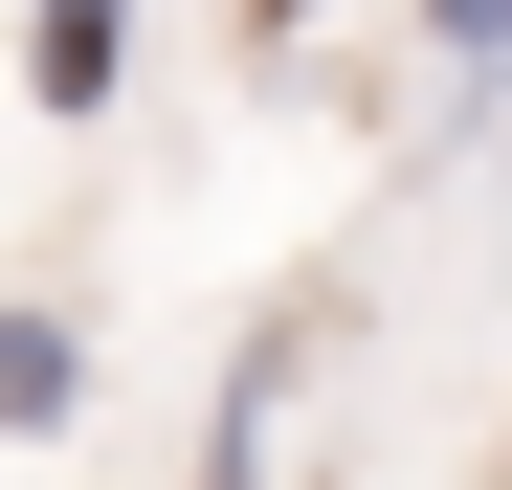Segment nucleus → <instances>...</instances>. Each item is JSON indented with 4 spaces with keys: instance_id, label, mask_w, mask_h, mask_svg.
Segmentation results:
<instances>
[{
    "instance_id": "1",
    "label": "nucleus",
    "mask_w": 512,
    "mask_h": 490,
    "mask_svg": "<svg viewBox=\"0 0 512 490\" xmlns=\"http://www.w3.org/2000/svg\"><path fill=\"white\" fill-rule=\"evenodd\" d=\"M334 357V312H268L245 335V379H223V424H201V490H268V424H290V379Z\"/></svg>"
},
{
    "instance_id": "2",
    "label": "nucleus",
    "mask_w": 512,
    "mask_h": 490,
    "mask_svg": "<svg viewBox=\"0 0 512 490\" xmlns=\"http://www.w3.org/2000/svg\"><path fill=\"white\" fill-rule=\"evenodd\" d=\"M67 424H90V335L45 290H0V446H67Z\"/></svg>"
},
{
    "instance_id": "3",
    "label": "nucleus",
    "mask_w": 512,
    "mask_h": 490,
    "mask_svg": "<svg viewBox=\"0 0 512 490\" xmlns=\"http://www.w3.org/2000/svg\"><path fill=\"white\" fill-rule=\"evenodd\" d=\"M134 90V0H23V112H112Z\"/></svg>"
},
{
    "instance_id": "4",
    "label": "nucleus",
    "mask_w": 512,
    "mask_h": 490,
    "mask_svg": "<svg viewBox=\"0 0 512 490\" xmlns=\"http://www.w3.org/2000/svg\"><path fill=\"white\" fill-rule=\"evenodd\" d=\"M401 45H423V67H468V90H490V67H512V0H401Z\"/></svg>"
},
{
    "instance_id": "5",
    "label": "nucleus",
    "mask_w": 512,
    "mask_h": 490,
    "mask_svg": "<svg viewBox=\"0 0 512 490\" xmlns=\"http://www.w3.org/2000/svg\"><path fill=\"white\" fill-rule=\"evenodd\" d=\"M312 23H334V0H245V45H312Z\"/></svg>"
}]
</instances>
